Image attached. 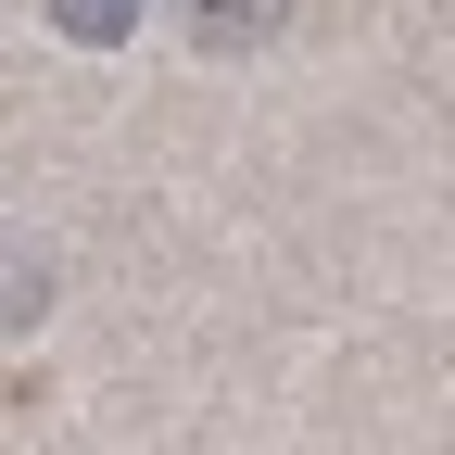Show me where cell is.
Instances as JSON below:
<instances>
[{"mask_svg": "<svg viewBox=\"0 0 455 455\" xmlns=\"http://www.w3.org/2000/svg\"><path fill=\"white\" fill-rule=\"evenodd\" d=\"M64 26H76V38H114V26H127V0H64Z\"/></svg>", "mask_w": 455, "mask_h": 455, "instance_id": "6da1fadb", "label": "cell"}]
</instances>
